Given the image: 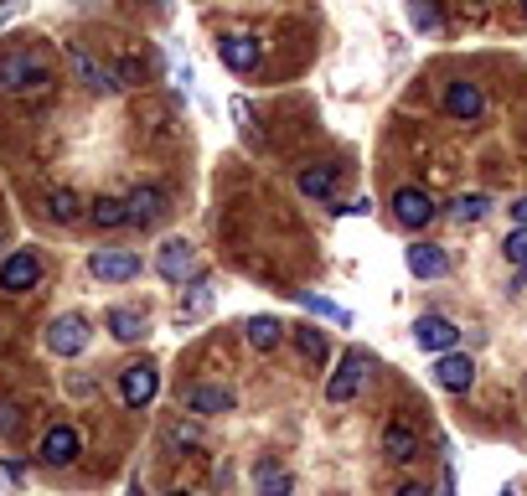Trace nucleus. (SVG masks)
<instances>
[{
	"instance_id": "nucleus-1",
	"label": "nucleus",
	"mask_w": 527,
	"mask_h": 496,
	"mask_svg": "<svg viewBox=\"0 0 527 496\" xmlns=\"http://www.w3.org/2000/svg\"><path fill=\"white\" fill-rule=\"evenodd\" d=\"M47 83H52V68L37 52L16 47V52L0 57V88H11V93H47Z\"/></svg>"
},
{
	"instance_id": "nucleus-2",
	"label": "nucleus",
	"mask_w": 527,
	"mask_h": 496,
	"mask_svg": "<svg viewBox=\"0 0 527 496\" xmlns=\"http://www.w3.org/2000/svg\"><path fill=\"white\" fill-rule=\"evenodd\" d=\"M88 274L99 285H124V279L140 274V254L135 248H99V254H88Z\"/></svg>"
},
{
	"instance_id": "nucleus-3",
	"label": "nucleus",
	"mask_w": 527,
	"mask_h": 496,
	"mask_svg": "<svg viewBox=\"0 0 527 496\" xmlns=\"http://www.w3.org/2000/svg\"><path fill=\"white\" fill-rule=\"evenodd\" d=\"M393 217L403 228H429L434 217H440V207H434V197L419 192V186H398L393 192Z\"/></svg>"
},
{
	"instance_id": "nucleus-4",
	"label": "nucleus",
	"mask_w": 527,
	"mask_h": 496,
	"mask_svg": "<svg viewBox=\"0 0 527 496\" xmlns=\"http://www.w3.org/2000/svg\"><path fill=\"white\" fill-rule=\"evenodd\" d=\"M155 269H161L166 285H181V279H197V254L186 238H166L161 254H155Z\"/></svg>"
},
{
	"instance_id": "nucleus-5",
	"label": "nucleus",
	"mask_w": 527,
	"mask_h": 496,
	"mask_svg": "<svg viewBox=\"0 0 527 496\" xmlns=\"http://www.w3.org/2000/svg\"><path fill=\"white\" fill-rule=\"evenodd\" d=\"M68 62H73L78 83H83L88 93H99V99H109V93L119 88L114 68H104V62H93V52H88V47H68Z\"/></svg>"
},
{
	"instance_id": "nucleus-6",
	"label": "nucleus",
	"mask_w": 527,
	"mask_h": 496,
	"mask_svg": "<svg viewBox=\"0 0 527 496\" xmlns=\"http://www.w3.org/2000/svg\"><path fill=\"white\" fill-rule=\"evenodd\" d=\"M362 378H367V352H352L347 362H336L331 383H326V398L331 403H352L362 393Z\"/></svg>"
},
{
	"instance_id": "nucleus-7",
	"label": "nucleus",
	"mask_w": 527,
	"mask_h": 496,
	"mask_svg": "<svg viewBox=\"0 0 527 496\" xmlns=\"http://www.w3.org/2000/svg\"><path fill=\"white\" fill-rule=\"evenodd\" d=\"M445 114H450V119H465V124H476V119L486 114V93H481L476 83H465V78L445 83Z\"/></svg>"
},
{
	"instance_id": "nucleus-8",
	"label": "nucleus",
	"mask_w": 527,
	"mask_h": 496,
	"mask_svg": "<svg viewBox=\"0 0 527 496\" xmlns=\"http://www.w3.org/2000/svg\"><path fill=\"white\" fill-rule=\"evenodd\" d=\"M47 347H52L57 357H78V352L88 347V321H83V316H57V321L47 326Z\"/></svg>"
},
{
	"instance_id": "nucleus-9",
	"label": "nucleus",
	"mask_w": 527,
	"mask_h": 496,
	"mask_svg": "<svg viewBox=\"0 0 527 496\" xmlns=\"http://www.w3.org/2000/svg\"><path fill=\"white\" fill-rule=\"evenodd\" d=\"M383 455H388V460H398V465L419 460V455H424V445H419V429H414L409 419H393V424H383Z\"/></svg>"
},
{
	"instance_id": "nucleus-10",
	"label": "nucleus",
	"mask_w": 527,
	"mask_h": 496,
	"mask_svg": "<svg viewBox=\"0 0 527 496\" xmlns=\"http://www.w3.org/2000/svg\"><path fill=\"white\" fill-rule=\"evenodd\" d=\"M124 207H130V223H140V228H155V223L171 212V202H166L161 186H135V192L124 197Z\"/></svg>"
},
{
	"instance_id": "nucleus-11",
	"label": "nucleus",
	"mask_w": 527,
	"mask_h": 496,
	"mask_svg": "<svg viewBox=\"0 0 527 496\" xmlns=\"http://www.w3.org/2000/svg\"><path fill=\"white\" fill-rule=\"evenodd\" d=\"M434 383H440L445 393H471L476 383V362L460 357V352H440V362H434Z\"/></svg>"
},
{
	"instance_id": "nucleus-12",
	"label": "nucleus",
	"mask_w": 527,
	"mask_h": 496,
	"mask_svg": "<svg viewBox=\"0 0 527 496\" xmlns=\"http://www.w3.org/2000/svg\"><path fill=\"white\" fill-rule=\"evenodd\" d=\"M155 388H161V372L155 367H124L119 372V398L130 403V409H145V403L155 398Z\"/></svg>"
},
{
	"instance_id": "nucleus-13",
	"label": "nucleus",
	"mask_w": 527,
	"mask_h": 496,
	"mask_svg": "<svg viewBox=\"0 0 527 496\" xmlns=\"http://www.w3.org/2000/svg\"><path fill=\"white\" fill-rule=\"evenodd\" d=\"M37 279H42V264H37V254H26V248H16V254L0 264V290H11V295L31 290Z\"/></svg>"
},
{
	"instance_id": "nucleus-14",
	"label": "nucleus",
	"mask_w": 527,
	"mask_h": 496,
	"mask_svg": "<svg viewBox=\"0 0 527 496\" xmlns=\"http://www.w3.org/2000/svg\"><path fill=\"white\" fill-rule=\"evenodd\" d=\"M414 341L424 352H455V341H460V326L455 321H445V316H419V326H414Z\"/></svg>"
},
{
	"instance_id": "nucleus-15",
	"label": "nucleus",
	"mask_w": 527,
	"mask_h": 496,
	"mask_svg": "<svg viewBox=\"0 0 527 496\" xmlns=\"http://www.w3.org/2000/svg\"><path fill=\"white\" fill-rule=\"evenodd\" d=\"M233 388H217V383H197V388H186V409L212 419V414H233Z\"/></svg>"
},
{
	"instance_id": "nucleus-16",
	"label": "nucleus",
	"mask_w": 527,
	"mask_h": 496,
	"mask_svg": "<svg viewBox=\"0 0 527 496\" xmlns=\"http://www.w3.org/2000/svg\"><path fill=\"white\" fill-rule=\"evenodd\" d=\"M217 57H223V68H233V73H254L264 47L254 37H223V42H217Z\"/></svg>"
},
{
	"instance_id": "nucleus-17",
	"label": "nucleus",
	"mask_w": 527,
	"mask_h": 496,
	"mask_svg": "<svg viewBox=\"0 0 527 496\" xmlns=\"http://www.w3.org/2000/svg\"><path fill=\"white\" fill-rule=\"evenodd\" d=\"M42 460L47 465H73L78 460V429L73 424H57L42 434Z\"/></svg>"
},
{
	"instance_id": "nucleus-18",
	"label": "nucleus",
	"mask_w": 527,
	"mask_h": 496,
	"mask_svg": "<svg viewBox=\"0 0 527 496\" xmlns=\"http://www.w3.org/2000/svg\"><path fill=\"white\" fill-rule=\"evenodd\" d=\"M409 274H414V279H445V274H450L445 248H434V243H409Z\"/></svg>"
},
{
	"instance_id": "nucleus-19",
	"label": "nucleus",
	"mask_w": 527,
	"mask_h": 496,
	"mask_svg": "<svg viewBox=\"0 0 527 496\" xmlns=\"http://www.w3.org/2000/svg\"><path fill=\"white\" fill-rule=\"evenodd\" d=\"M336 176H341V166H331V161H321V166H305V171H300V192H305V197H331Z\"/></svg>"
},
{
	"instance_id": "nucleus-20",
	"label": "nucleus",
	"mask_w": 527,
	"mask_h": 496,
	"mask_svg": "<svg viewBox=\"0 0 527 496\" xmlns=\"http://www.w3.org/2000/svg\"><path fill=\"white\" fill-rule=\"evenodd\" d=\"M243 331H248V341H254L259 352H274V347H279V336H285V321H279V316H254Z\"/></svg>"
},
{
	"instance_id": "nucleus-21",
	"label": "nucleus",
	"mask_w": 527,
	"mask_h": 496,
	"mask_svg": "<svg viewBox=\"0 0 527 496\" xmlns=\"http://www.w3.org/2000/svg\"><path fill=\"white\" fill-rule=\"evenodd\" d=\"M254 491L259 496H290L295 491V476L279 471V465H259V471H254Z\"/></svg>"
},
{
	"instance_id": "nucleus-22",
	"label": "nucleus",
	"mask_w": 527,
	"mask_h": 496,
	"mask_svg": "<svg viewBox=\"0 0 527 496\" xmlns=\"http://www.w3.org/2000/svg\"><path fill=\"white\" fill-rule=\"evenodd\" d=\"M212 305V290L202 285V279H192V290H186V305H176V326H192L197 316H207Z\"/></svg>"
},
{
	"instance_id": "nucleus-23",
	"label": "nucleus",
	"mask_w": 527,
	"mask_h": 496,
	"mask_svg": "<svg viewBox=\"0 0 527 496\" xmlns=\"http://www.w3.org/2000/svg\"><path fill=\"white\" fill-rule=\"evenodd\" d=\"M47 217H52V223H78V217H83L78 192H68V186H57V192L47 197Z\"/></svg>"
},
{
	"instance_id": "nucleus-24",
	"label": "nucleus",
	"mask_w": 527,
	"mask_h": 496,
	"mask_svg": "<svg viewBox=\"0 0 527 496\" xmlns=\"http://www.w3.org/2000/svg\"><path fill=\"white\" fill-rule=\"evenodd\" d=\"M486 212H491V197H486V192H465V197L450 202V217H455V223H481Z\"/></svg>"
},
{
	"instance_id": "nucleus-25",
	"label": "nucleus",
	"mask_w": 527,
	"mask_h": 496,
	"mask_svg": "<svg viewBox=\"0 0 527 496\" xmlns=\"http://www.w3.org/2000/svg\"><path fill=\"white\" fill-rule=\"evenodd\" d=\"M109 331H114V341H140V336H145V316L114 305V310H109Z\"/></svg>"
},
{
	"instance_id": "nucleus-26",
	"label": "nucleus",
	"mask_w": 527,
	"mask_h": 496,
	"mask_svg": "<svg viewBox=\"0 0 527 496\" xmlns=\"http://www.w3.org/2000/svg\"><path fill=\"white\" fill-rule=\"evenodd\" d=\"M300 305L316 310V316H326V321H336V326H352V310L336 305V300H326V295H316V290H300Z\"/></svg>"
},
{
	"instance_id": "nucleus-27",
	"label": "nucleus",
	"mask_w": 527,
	"mask_h": 496,
	"mask_svg": "<svg viewBox=\"0 0 527 496\" xmlns=\"http://www.w3.org/2000/svg\"><path fill=\"white\" fill-rule=\"evenodd\" d=\"M88 217H93L99 228H124V223H130V207H124L119 197H99V202L88 207Z\"/></svg>"
},
{
	"instance_id": "nucleus-28",
	"label": "nucleus",
	"mask_w": 527,
	"mask_h": 496,
	"mask_svg": "<svg viewBox=\"0 0 527 496\" xmlns=\"http://www.w3.org/2000/svg\"><path fill=\"white\" fill-rule=\"evenodd\" d=\"M295 341H300V352H305L310 362H316V367H321V362L331 357V352H326V336H321L316 326H305V331H295Z\"/></svg>"
},
{
	"instance_id": "nucleus-29",
	"label": "nucleus",
	"mask_w": 527,
	"mask_h": 496,
	"mask_svg": "<svg viewBox=\"0 0 527 496\" xmlns=\"http://www.w3.org/2000/svg\"><path fill=\"white\" fill-rule=\"evenodd\" d=\"M502 254H507V264H517V274H527V228H512L507 233Z\"/></svg>"
},
{
	"instance_id": "nucleus-30",
	"label": "nucleus",
	"mask_w": 527,
	"mask_h": 496,
	"mask_svg": "<svg viewBox=\"0 0 527 496\" xmlns=\"http://www.w3.org/2000/svg\"><path fill=\"white\" fill-rule=\"evenodd\" d=\"M414 21L429 31V26H440V11H434V6H424V0H414Z\"/></svg>"
},
{
	"instance_id": "nucleus-31",
	"label": "nucleus",
	"mask_w": 527,
	"mask_h": 496,
	"mask_svg": "<svg viewBox=\"0 0 527 496\" xmlns=\"http://www.w3.org/2000/svg\"><path fill=\"white\" fill-rule=\"evenodd\" d=\"M0 481H16V486H21V481H26V465H21V460H0Z\"/></svg>"
},
{
	"instance_id": "nucleus-32",
	"label": "nucleus",
	"mask_w": 527,
	"mask_h": 496,
	"mask_svg": "<svg viewBox=\"0 0 527 496\" xmlns=\"http://www.w3.org/2000/svg\"><path fill=\"white\" fill-rule=\"evenodd\" d=\"M512 228H527V197L512 202Z\"/></svg>"
},
{
	"instance_id": "nucleus-33",
	"label": "nucleus",
	"mask_w": 527,
	"mask_h": 496,
	"mask_svg": "<svg viewBox=\"0 0 527 496\" xmlns=\"http://www.w3.org/2000/svg\"><path fill=\"white\" fill-rule=\"evenodd\" d=\"M16 11H21V0H0V26H6Z\"/></svg>"
},
{
	"instance_id": "nucleus-34",
	"label": "nucleus",
	"mask_w": 527,
	"mask_h": 496,
	"mask_svg": "<svg viewBox=\"0 0 527 496\" xmlns=\"http://www.w3.org/2000/svg\"><path fill=\"white\" fill-rule=\"evenodd\" d=\"M393 496H429V486H419V481H409V486H398Z\"/></svg>"
},
{
	"instance_id": "nucleus-35",
	"label": "nucleus",
	"mask_w": 527,
	"mask_h": 496,
	"mask_svg": "<svg viewBox=\"0 0 527 496\" xmlns=\"http://www.w3.org/2000/svg\"><path fill=\"white\" fill-rule=\"evenodd\" d=\"M171 496H186V491H171Z\"/></svg>"
}]
</instances>
